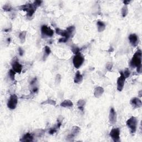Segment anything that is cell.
Here are the masks:
<instances>
[{"mask_svg": "<svg viewBox=\"0 0 142 142\" xmlns=\"http://www.w3.org/2000/svg\"><path fill=\"white\" fill-rule=\"evenodd\" d=\"M76 31V28L74 26H71L68 27L66 30H62L59 29H56V33L61 35L62 38L59 39L58 42L59 43H66L74 35Z\"/></svg>", "mask_w": 142, "mask_h": 142, "instance_id": "obj_1", "label": "cell"}, {"mask_svg": "<svg viewBox=\"0 0 142 142\" xmlns=\"http://www.w3.org/2000/svg\"><path fill=\"white\" fill-rule=\"evenodd\" d=\"M130 65L132 68H137V71L139 73H141V51L138 49L133 56Z\"/></svg>", "mask_w": 142, "mask_h": 142, "instance_id": "obj_2", "label": "cell"}, {"mask_svg": "<svg viewBox=\"0 0 142 142\" xmlns=\"http://www.w3.org/2000/svg\"><path fill=\"white\" fill-rule=\"evenodd\" d=\"M138 121L135 117H131L128 119L126 122V124L130 130L132 134H134L136 132L137 127H138Z\"/></svg>", "mask_w": 142, "mask_h": 142, "instance_id": "obj_3", "label": "cell"}, {"mask_svg": "<svg viewBox=\"0 0 142 142\" xmlns=\"http://www.w3.org/2000/svg\"><path fill=\"white\" fill-rule=\"evenodd\" d=\"M20 7V10L27 12V15L29 17H32L36 10V8H37V7H36L33 3L26 4L24 5L21 6Z\"/></svg>", "mask_w": 142, "mask_h": 142, "instance_id": "obj_4", "label": "cell"}, {"mask_svg": "<svg viewBox=\"0 0 142 142\" xmlns=\"http://www.w3.org/2000/svg\"><path fill=\"white\" fill-rule=\"evenodd\" d=\"M84 57L80 53L75 54V57L73 58V66L77 69H78L82 66L84 63Z\"/></svg>", "mask_w": 142, "mask_h": 142, "instance_id": "obj_5", "label": "cell"}, {"mask_svg": "<svg viewBox=\"0 0 142 142\" xmlns=\"http://www.w3.org/2000/svg\"><path fill=\"white\" fill-rule=\"evenodd\" d=\"M41 36L43 38L52 37L54 35V31L51 27L46 25H43L41 29Z\"/></svg>", "mask_w": 142, "mask_h": 142, "instance_id": "obj_6", "label": "cell"}, {"mask_svg": "<svg viewBox=\"0 0 142 142\" xmlns=\"http://www.w3.org/2000/svg\"><path fill=\"white\" fill-rule=\"evenodd\" d=\"M18 104V97L16 94H12L10 95L7 102V107L11 110L15 109Z\"/></svg>", "mask_w": 142, "mask_h": 142, "instance_id": "obj_7", "label": "cell"}, {"mask_svg": "<svg viewBox=\"0 0 142 142\" xmlns=\"http://www.w3.org/2000/svg\"><path fill=\"white\" fill-rule=\"evenodd\" d=\"M81 131V128L78 126H73L72 128V130L70 133L67 137V140L68 141H73L74 138L76 137Z\"/></svg>", "mask_w": 142, "mask_h": 142, "instance_id": "obj_8", "label": "cell"}, {"mask_svg": "<svg viewBox=\"0 0 142 142\" xmlns=\"http://www.w3.org/2000/svg\"><path fill=\"white\" fill-rule=\"evenodd\" d=\"M120 133L121 131L119 128H114L110 132L109 135L112 140L115 142L120 141Z\"/></svg>", "mask_w": 142, "mask_h": 142, "instance_id": "obj_9", "label": "cell"}, {"mask_svg": "<svg viewBox=\"0 0 142 142\" xmlns=\"http://www.w3.org/2000/svg\"><path fill=\"white\" fill-rule=\"evenodd\" d=\"M120 76L117 79V90L118 91L121 92L123 89V88H124L126 78L124 77V75H123V72H120Z\"/></svg>", "mask_w": 142, "mask_h": 142, "instance_id": "obj_10", "label": "cell"}, {"mask_svg": "<svg viewBox=\"0 0 142 142\" xmlns=\"http://www.w3.org/2000/svg\"><path fill=\"white\" fill-rule=\"evenodd\" d=\"M117 121V114L116 110L114 108H111L110 109L109 114V122L112 125L115 124Z\"/></svg>", "mask_w": 142, "mask_h": 142, "instance_id": "obj_11", "label": "cell"}, {"mask_svg": "<svg viewBox=\"0 0 142 142\" xmlns=\"http://www.w3.org/2000/svg\"><path fill=\"white\" fill-rule=\"evenodd\" d=\"M129 42L133 47H136L138 46L139 42V38L138 36H137L135 33L130 34L128 37Z\"/></svg>", "mask_w": 142, "mask_h": 142, "instance_id": "obj_12", "label": "cell"}, {"mask_svg": "<svg viewBox=\"0 0 142 142\" xmlns=\"http://www.w3.org/2000/svg\"><path fill=\"white\" fill-rule=\"evenodd\" d=\"M12 70L14 71L16 73H21L22 70V66L21 64L18 62V60L16 59L12 63Z\"/></svg>", "mask_w": 142, "mask_h": 142, "instance_id": "obj_13", "label": "cell"}, {"mask_svg": "<svg viewBox=\"0 0 142 142\" xmlns=\"http://www.w3.org/2000/svg\"><path fill=\"white\" fill-rule=\"evenodd\" d=\"M131 106L134 108H140L142 106V102L141 100L137 97L133 98L130 101Z\"/></svg>", "mask_w": 142, "mask_h": 142, "instance_id": "obj_14", "label": "cell"}, {"mask_svg": "<svg viewBox=\"0 0 142 142\" xmlns=\"http://www.w3.org/2000/svg\"><path fill=\"white\" fill-rule=\"evenodd\" d=\"M104 90L102 87H97L94 90L93 92L94 96L95 98H98L103 95V94L104 93Z\"/></svg>", "mask_w": 142, "mask_h": 142, "instance_id": "obj_15", "label": "cell"}, {"mask_svg": "<svg viewBox=\"0 0 142 142\" xmlns=\"http://www.w3.org/2000/svg\"><path fill=\"white\" fill-rule=\"evenodd\" d=\"M33 140V135L30 133H27L23 135V137L20 139L21 141H32Z\"/></svg>", "mask_w": 142, "mask_h": 142, "instance_id": "obj_16", "label": "cell"}, {"mask_svg": "<svg viewBox=\"0 0 142 142\" xmlns=\"http://www.w3.org/2000/svg\"><path fill=\"white\" fill-rule=\"evenodd\" d=\"M83 77L79 71H78L76 73L74 78V82L76 84H80L83 81Z\"/></svg>", "mask_w": 142, "mask_h": 142, "instance_id": "obj_17", "label": "cell"}, {"mask_svg": "<svg viewBox=\"0 0 142 142\" xmlns=\"http://www.w3.org/2000/svg\"><path fill=\"white\" fill-rule=\"evenodd\" d=\"M97 29L99 32H102L106 29V25L105 23L102 21H98L97 22Z\"/></svg>", "mask_w": 142, "mask_h": 142, "instance_id": "obj_18", "label": "cell"}, {"mask_svg": "<svg viewBox=\"0 0 142 142\" xmlns=\"http://www.w3.org/2000/svg\"><path fill=\"white\" fill-rule=\"evenodd\" d=\"M60 106L63 108H72L73 107V103L71 100L66 99L61 103Z\"/></svg>", "mask_w": 142, "mask_h": 142, "instance_id": "obj_19", "label": "cell"}, {"mask_svg": "<svg viewBox=\"0 0 142 142\" xmlns=\"http://www.w3.org/2000/svg\"><path fill=\"white\" fill-rule=\"evenodd\" d=\"M86 103V100L84 99H79L78 100V101L77 102V107L82 112L84 111Z\"/></svg>", "mask_w": 142, "mask_h": 142, "instance_id": "obj_20", "label": "cell"}, {"mask_svg": "<svg viewBox=\"0 0 142 142\" xmlns=\"http://www.w3.org/2000/svg\"><path fill=\"white\" fill-rule=\"evenodd\" d=\"M51 48H50L49 47L47 46H45V47L44 48V55H43V60H45L46 58L49 55L51 54Z\"/></svg>", "mask_w": 142, "mask_h": 142, "instance_id": "obj_21", "label": "cell"}, {"mask_svg": "<svg viewBox=\"0 0 142 142\" xmlns=\"http://www.w3.org/2000/svg\"><path fill=\"white\" fill-rule=\"evenodd\" d=\"M26 31H22L19 34V36H18V37H19L21 42L22 43H24L25 41H26Z\"/></svg>", "mask_w": 142, "mask_h": 142, "instance_id": "obj_22", "label": "cell"}, {"mask_svg": "<svg viewBox=\"0 0 142 142\" xmlns=\"http://www.w3.org/2000/svg\"><path fill=\"white\" fill-rule=\"evenodd\" d=\"M122 16L123 17H126L128 13V8L127 5H124L123 6L121 11Z\"/></svg>", "mask_w": 142, "mask_h": 142, "instance_id": "obj_23", "label": "cell"}, {"mask_svg": "<svg viewBox=\"0 0 142 142\" xmlns=\"http://www.w3.org/2000/svg\"><path fill=\"white\" fill-rule=\"evenodd\" d=\"M16 73L13 71L12 69L8 71V76L10 78L11 81H15V76H16Z\"/></svg>", "mask_w": 142, "mask_h": 142, "instance_id": "obj_24", "label": "cell"}, {"mask_svg": "<svg viewBox=\"0 0 142 142\" xmlns=\"http://www.w3.org/2000/svg\"><path fill=\"white\" fill-rule=\"evenodd\" d=\"M42 104H51L52 105V106H55L56 105V102L55 100H53L51 99H48L47 100H46L45 102H43V103H41Z\"/></svg>", "mask_w": 142, "mask_h": 142, "instance_id": "obj_25", "label": "cell"}, {"mask_svg": "<svg viewBox=\"0 0 142 142\" xmlns=\"http://www.w3.org/2000/svg\"><path fill=\"white\" fill-rule=\"evenodd\" d=\"M44 133V131L43 129H37L35 130V135L37 137H41Z\"/></svg>", "mask_w": 142, "mask_h": 142, "instance_id": "obj_26", "label": "cell"}, {"mask_svg": "<svg viewBox=\"0 0 142 142\" xmlns=\"http://www.w3.org/2000/svg\"><path fill=\"white\" fill-rule=\"evenodd\" d=\"M123 75H124V77L126 78H127L129 77V76L130 75V70H129V68H126V69L124 71V72H123Z\"/></svg>", "mask_w": 142, "mask_h": 142, "instance_id": "obj_27", "label": "cell"}, {"mask_svg": "<svg viewBox=\"0 0 142 142\" xmlns=\"http://www.w3.org/2000/svg\"><path fill=\"white\" fill-rule=\"evenodd\" d=\"M3 10L4 11L9 12V11H11L12 10V7L10 5H9V4H6V5H4L3 7Z\"/></svg>", "mask_w": 142, "mask_h": 142, "instance_id": "obj_28", "label": "cell"}, {"mask_svg": "<svg viewBox=\"0 0 142 142\" xmlns=\"http://www.w3.org/2000/svg\"><path fill=\"white\" fill-rule=\"evenodd\" d=\"M72 52L75 54H77L79 53V48L78 47H77V46H75L72 47Z\"/></svg>", "mask_w": 142, "mask_h": 142, "instance_id": "obj_29", "label": "cell"}, {"mask_svg": "<svg viewBox=\"0 0 142 142\" xmlns=\"http://www.w3.org/2000/svg\"><path fill=\"white\" fill-rule=\"evenodd\" d=\"M112 68H113V64L111 62H108L106 65V69L108 71H111L112 70Z\"/></svg>", "mask_w": 142, "mask_h": 142, "instance_id": "obj_30", "label": "cell"}, {"mask_svg": "<svg viewBox=\"0 0 142 142\" xmlns=\"http://www.w3.org/2000/svg\"><path fill=\"white\" fill-rule=\"evenodd\" d=\"M42 3V1H34V2L33 3L36 7H38L39 6H41V4Z\"/></svg>", "mask_w": 142, "mask_h": 142, "instance_id": "obj_31", "label": "cell"}, {"mask_svg": "<svg viewBox=\"0 0 142 142\" xmlns=\"http://www.w3.org/2000/svg\"><path fill=\"white\" fill-rule=\"evenodd\" d=\"M61 76L60 75H57L56 76V83H57V82L59 81V83L61 82Z\"/></svg>", "mask_w": 142, "mask_h": 142, "instance_id": "obj_32", "label": "cell"}, {"mask_svg": "<svg viewBox=\"0 0 142 142\" xmlns=\"http://www.w3.org/2000/svg\"><path fill=\"white\" fill-rule=\"evenodd\" d=\"M18 52H19V54L21 56H22L23 55H24V49H23L22 48L20 47L19 48H18Z\"/></svg>", "mask_w": 142, "mask_h": 142, "instance_id": "obj_33", "label": "cell"}, {"mask_svg": "<svg viewBox=\"0 0 142 142\" xmlns=\"http://www.w3.org/2000/svg\"><path fill=\"white\" fill-rule=\"evenodd\" d=\"M37 91H38V88L37 87H34L32 89V92L33 93H36Z\"/></svg>", "mask_w": 142, "mask_h": 142, "instance_id": "obj_34", "label": "cell"}, {"mask_svg": "<svg viewBox=\"0 0 142 142\" xmlns=\"http://www.w3.org/2000/svg\"><path fill=\"white\" fill-rule=\"evenodd\" d=\"M130 2V1H123V3H124V5H128L129 4V3Z\"/></svg>", "mask_w": 142, "mask_h": 142, "instance_id": "obj_35", "label": "cell"}, {"mask_svg": "<svg viewBox=\"0 0 142 142\" xmlns=\"http://www.w3.org/2000/svg\"><path fill=\"white\" fill-rule=\"evenodd\" d=\"M141 92H142V90H140L139 91V97H141Z\"/></svg>", "mask_w": 142, "mask_h": 142, "instance_id": "obj_36", "label": "cell"}]
</instances>
